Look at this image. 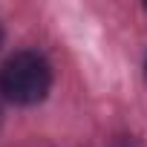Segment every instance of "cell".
Listing matches in <instances>:
<instances>
[{"instance_id": "cell-1", "label": "cell", "mask_w": 147, "mask_h": 147, "mask_svg": "<svg viewBox=\"0 0 147 147\" xmlns=\"http://www.w3.org/2000/svg\"><path fill=\"white\" fill-rule=\"evenodd\" d=\"M52 87V69L38 52H15L0 69V95L12 104H38Z\"/></svg>"}, {"instance_id": "cell-2", "label": "cell", "mask_w": 147, "mask_h": 147, "mask_svg": "<svg viewBox=\"0 0 147 147\" xmlns=\"http://www.w3.org/2000/svg\"><path fill=\"white\" fill-rule=\"evenodd\" d=\"M144 72H147V58H144Z\"/></svg>"}, {"instance_id": "cell-3", "label": "cell", "mask_w": 147, "mask_h": 147, "mask_svg": "<svg viewBox=\"0 0 147 147\" xmlns=\"http://www.w3.org/2000/svg\"><path fill=\"white\" fill-rule=\"evenodd\" d=\"M0 43H3V32H0Z\"/></svg>"}, {"instance_id": "cell-4", "label": "cell", "mask_w": 147, "mask_h": 147, "mask_svg": "<svg viewBox=\"0 0 147 147\" xmlns=\"http://www.w3.org/2000/svg\"><path fill=\"white\" fill-rule=\"evenodd\" d=\"M0 98H3V95H0ZM0 118H3V110H0Z\"/></svg>"}]
</instances>
